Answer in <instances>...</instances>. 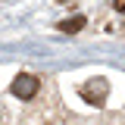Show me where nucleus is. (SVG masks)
<instances>
[{
	"mask_svg": "<svg viewBox=\"0 0 125 125\" xmlns=\"http://www.w3.org/2000/svg\"><path fill=\"white\" fill-rule=\"evenodd\" d=\"M81 100H88L91 106H103V100H106V94H109V81L106 78H88L84 84H81Z\"/></svg>",
	"mask_w": 125,
	"mask_h": 125,
	"instance_id": "f257e3e1",
	"label": "nucleus"
},
{
	"mask_svg": "<svg viewBox=\"0 0 125 125\" xmlns=\"http://www.w3.org/2000/svg\"><path fill=\"white\" fill-rule=\"evenodd\" d=\"M38 88H41L38 75H31V72H22V75H16V78H13V84H10V94H13V97H19V100H31V97L38 94Z\"/></svg>",
	"mask_w": 125,
	"mask_h": 125,
	"instance_id": "f03ea898",
	"label": "nucleus"
},
{
	"mask_svg": "<svg viewBox=\"0 0 125 125\" xmlns=\"http://www.w3.org/2000/svg\"><path fill=\"white\" fill-rule=\"evenodd\" d=\"M81 25H84V16H75V19H62V22H60V31L72 34V31H81Z\"/></svg>",
	"mask_w": 125,
	"mask_h": 125,
	"instance_id": "7ed1b4c3",
	"label": "nucleus"
},
{
	"mask_svg": "<svg viewBox=\"0 0 125 125\" xmlns=\"http://www.w3.org/2000/svg\"><path fill=\"white\" fill-rule=\"evenodd\" d=\"M116 10H119V13H125V3H116Z\"/></svg>",
	"mask_w": 125,
	"mask_h": 125,
	"instance_id": "20e7f679",
	"label": "nucleus"
}]
</instances>
